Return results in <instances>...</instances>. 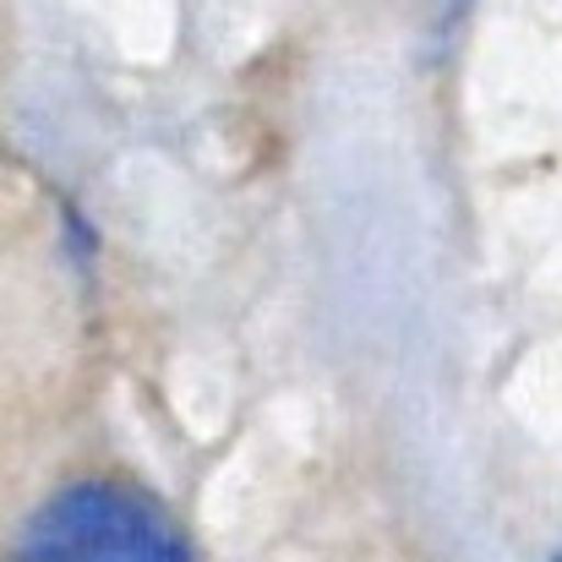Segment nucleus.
I'll use <instances>...</instances> for the list:
<instances>
[{
	"label": "nucleus",
	"instance_id": "f03ea898",
	"mask_svg": "<svg viewBox=\"0 0 562 562\" xmlns=\"http://www.w3.org/2000/svg\"><path fill=\"white\" fill-rule=\"evenodd\" d=\"M470 5H475V0H448V22H459V16H464Z\"/></svg>",
	"mask_w": 562,
	"mask_h": 562
},
{
	"label": "nucleus",
	"instance_id": "7ed1b4c3",
	"mask_svg": "<svg viewBox=\"0 0 562 562\" xmlns=\"http://www.w3.org/2000/svg\"><path fill=\"white\" fill-rule=\"evenodd\" d=\"M547 562H562V552H552V558H547Z\"/></svg>",
	"mask_w": 562,
	"mask_h": 562
},
{
	"label": "nucleus",
	"instance_id": "f257e3e1",
	"mask_svg": "<svg viewBox=\"0 0 562 562\" xmlns=\"http://www.w3.org/2000/svg\"><path fill=\"white\" fill-rule=\"evenodd\" d=\"M11 562H196L181 525L137 486L71 481L22 530Z\"/></svg>",
	"mask_w": 562,
	"mask_h": 562
}]
</instances>
